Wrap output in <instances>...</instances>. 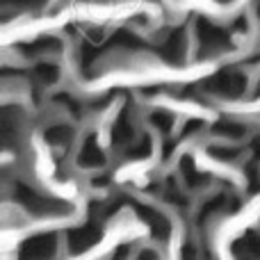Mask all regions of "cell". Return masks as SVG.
I'll list each match as a JSON object with an SVG mask.
<instances>
[{
  "label": "cell",
  "mask_w": 260,
  "mask_h": 260,
  "mask_svg": "<svg viewBox=\"0 0 260 260\" xmlns=\"http://www.w3.org/2000/svg\"><path fill=\"white\" fill-rule=\"evenodd\" d=\"M157 55L162 62L171 64V67H180L185 59V30L176 27L165 37L160 46H157Z\"/></svg>",
  "instance_id": "6"
},
{
  "label": "cell",
  "mask_w": 260,
  "mask_h": 260,
  "mask_svg": "<svg viewBox=\"0 0 260 260\" xmlns=\"http://www.w3.org/2000/svg\"><path fill=\"white\" fill-rule=\"evenodd\" d=\"M219 3H231V0H219Z\"/></svg>",
  "instance_id": "26"
},
{
  "label": "cell",
  "mask_w": 260,
  "mask_h": 260,
  "mask_svg": "<svg viewBox=\"0 0 260 260\" xmlns=\"http://www.w3.org/2000/svg\"><path fill=\"white\" fill-rule=\"evenodd\" d=\"M78 165L85 167V169H99V167L105 165V153H103V148L99 146V139H96L94 135H89V137L82 142L80 153H78Z\"/></svg>",
  "instance_id": "9"
},
{
  "label": "cell",
  "mask_w": 260,
  "mask_h": 260,
  "mask_svg": "<svg viewBox=\"0 0 260 260\" xmlns=\"http://www.w3.org/2000/svg\"><path fill=\"white\" fill-rule=\"evenodd\" d=\"M201 128H203V121H201V119H189V121L183 126V130H180V137L187 139V137H192L194 133H199Z\"/></svg>",
  "instance_id": "22"
},
{
  "label": "cell",
  "mask_w": 260,
  "mask_h": 260,
  "mask_svg": "<svg viewBox=\"0 0 260 260\" xmlns=\"http://www.w3.org/2000/svg\"><path fill=\"white\" fill-rule=\"evenodd\" d=\"M128 256H130V247H128V244H121V247L112 253V258H110V260H128Z\"/></svg>",
  "instance_id": "24"
},
{
  "label": "cell",
  "mask_w": 260,
  "mask_h": 260,
  "mask_svg": "<svg viewBox=\"0 0 260 260\" xmlns=\"http://www.w3.org/2000/svg\"><path fill=\"white\" fill-rule=\"evenodd\" d=\"M197 39L203 55H215L231 48V35L206 16L197 18Z\"/></svg>",
  "instance_id": "3"
},
{
  "label": "cell",
  "mask_w": 260,
  "mask_h": 260,
  "mask_svg": "<svg viewBox=\"0 0 260 260\" xmlns=\"http://www.w3.org/2000/svg\"><path fill=\"white\" fill-rule=\"evenodd\" d=\"M67 238H69V249H71V253H85V251H89V249L96 247V244L101 242V238H103L101 221L89 219L87 224L71 229Z\"/></svg>",
  "instance_id": "5"
},
{
  "label": "cell",
  "mask_w": 260,
  "mask_h": 260,
  "mask_svg": "<svg viewBox=\"0 0 260 260\" xmlns=\"http://www.w3.org/2000/svg\"><path fill=\"white\" fill-rule=\"evenodd\" d=\"M180 176H183V183L187 185L189 189L203 187V185L208 183V176L197 169V165H194V160L189 155H185L183 160H180Z\"/></svg>",
  "instance_id": "13"
},
{
  "label": "cell",
  "mask_w": 260,
  "mask_h": 260,
  "mask_svg": "<svg viewBox=\"0 0 260 260\" xmlns=\"http://www.w3.org/2000/svg\"><path fill=\"white\" fill-rule=\"evenodd\" d=\"M48 0H5V5H14V7H21V9H39Z\"/></svg>",
  "instance_id": "21"
},
{
  "label": "cell",
  "mask_w": 260,
  "mask_h": 260,
  "mask_svg": "<svg viewBox=\"0 0 260 260\" xmlns=\"http://www.w3.org/2000/svg\"><path fill=\"white\" fill-rule=\"evenodd\" d=\"M137 260H160V256H157L153 249H144V251L137 256Z\"/></svg>",
  "instance_id": "25"
},
{
  "label": "cell",
  "mask_w": 260,
  "mask_h": 260,
  "mask_svg": "<svg viewBox=\"0 0 260 260\" xmlns=\"http://www.w3.org/2000/svg\"><path fill=\"white\" fill-rule=\"evenodd\" d=\"M57 253V235L39 233L18 247V260H53Z\"/></svg>",
  "instance_id": "4"
},
{
  "label": "cell",
  "mask_w": 260,
  "mask_h": 260,
  "mask_svg": "<svg viewBox=\"0 0 260 260\" xmlns=\"http://www.w3.org/2000/svg\"><path fill=\"white\" fill-rule=\"evenodd\" d=\"M208 153H210V157L221 162H233L240 157V148H231V146H210Z\"/></svg>",
  "instance_id": "19"
},
{
  "label": "cell",
  "mask_w": 260,
  "mask_h": 260,
  "mask_svg": "<svg viewBox=\"0 0 260 260\" xmlns=\"http://www.w3.org/2000/svg\"><path fill=\"white\" fill-rule=\"evenodd\" d=\"M180 260H203V258H201V251L197 249V244L187 242L180 249Z\"/></svg>",
  "instance_id": "23"
},
{
  "label": "cell",
  "mask_w": 260,
  "mask_h": 260,
  "mask_svg": "<svg viewBox=\"0 0 260 260\" xmlns=\"http://www.w3.org/2000/svg\"><path fill=\"white\" fill-rule=\"evenodd\" d=\"M44 137H46V142L55 148L67 146V144L73 139V128L67 126V123H57V126H50L48 130H46Z\"/></svg>",
  "instance_id": "14"
},
{
  "label": "cell",
  "mask_w": 260,
  "mask_h": 260,
  "mask_svg": "<svg viewBox=\"0 0 260 260\" xmlns=\"http://www.w3.org/2000/svg\"><path fill=\"white\" fill-rule=\"evenodd\" d=\"M57 78H59V69L55 67V64L41 62V64H37V67L32 69V80L39 82V85H44V87L57 82Z\"/></svg>",
  "instance_id": "16"
},
{
  "label": "cell",
  "mask_w": 260,
  "mask_h": 260,
  "mask_svg": "<svg viewBox=\"0 0 260 260\" xmlns=\"http://www.w3.org/2000/svg\"><path fill=\"white\" fill-rule=\"evenodd\" d=\"M258 16H260V9H258Z\"/></svg>",
  "instance_id": "27"
},
{
  "label": "cell",
  "mask_w": 260,
  "mask_h": 260,
  "mask_svg": "<svg viewBox=\"0 0 260 260\" xmlns=\"http://www.w3.org/2000/svg\"><path fill=\"white\" fill-rule=\"evenodd\" d=\"M203 89L212 96H221V99H240L247 91V78L235 69H221L203 82Z\"/></svg>",
  "instance_id": "2"
},
{
  "label": "cell",
  "mask_w": 260,
  "mask_h": 260,
  "mask_svg": "<svg viewBox=\"0 0 260 260\" xmlns=\"http://www.w3.org/2000/svg\"><path fill=\"white\" fill-rule=\"evenodd\" d=\"M258 91H260V87H258Z\"/></svg>",
  "instance_id": "28"
},
{
  "label": "cell",
  "mask_w": 260,
  "mask_h": 260,
  "mask_svg": "<svg viewBox=\"0 0 260 260\" xmlns=\"http://www.w3.org/2000/svg\"><path fill=\"white\" fill-rule=\"evenodd\" d=\"M212 133L219 135V137H226V139H240L247 135V126L238 123V121H231V119H221L219 123L212 126Z\"/></svg>",
  "instance_id": "15"
},
{
  "label": "cell",
  "mask_w": 260,
  "mask_h": 260,
  "mask_svg": "<svg viewBox=\"0 0 260 260\" xmlns=\"http://www.w3.org/2000/svg\"><path fill=\"white\" fill-rule=\"evenodd\" d=\"M162 197H165V201H167V203H174V206H178V208H185V206H187V199L183 197V192H180V189L176 187V185L171 183V180H169V185L165 187Z\"/></svg>",
  "instance_id": "20"
},
{
  "label": "cell",
  "mask_w": 260,
  "mask_h": 260,
  "mask_svg": "<svg viewBox=\"0 0 260 260\" xmlns=\"http://www.w3.org/2000/svg\"><path fill=\"white\" fill-rule=\"evenodd\" d=\"M14 199L25 208L30 215H37V217H64L71 212V206L62 199H55V197H48L44 192H37L35 187L25 183H16L14 187Z\"/></svg>",
  "instance_id": "1"
},
{
  "label": "cell",
  "mask_w": 260,
  "mask_h": 260,
  "mask_svg": "<svg viewBox=\"0 0 260 260\" xmlns=\"http://www.w3.org/2000/svg\"><path fill=\"white\" fill-rule=\"evenodd\" d=\"M25 57H37V55H48V53H59L62 50V41L55 37H39V39L30 41V44H21L18 46Z\"/></svg>",
  "instance_id": "11"
},
{
  "label": "cell",
  "mask_w": 260,
  "mask_h": 260,
  "mask_svg": "<svg viewBox=\"0 0 260 260\" xmlns=\"http://www.w3.org/2000/svg\"><path fill=\"white\" fill-rule=\"evenodd\" d=\"M133 137H135V128H133V123H130L128 110H123V112L119 114V119L114 121L112 144L114 146H130V144H133Z\"/></svg>",
  "instance_id": "12"
},
{
  "label": "cell",
  "mask_w": 260,
  "mask_h": 260,
  "mask_svg": "<svg viewBox=\"0 0 260 260\" xmlns=\"http://www.w3.org/2000/svg\"><path fill=\"white\" fill-rule=\"evenodd\" d=\"M148 121H151L153 128L160 130L162 135H169L171 128H174V123H176V119H174V114L167 112V110H153L151 117H148Z\"/></svg>",
  "instance_id": "17"
},
{
  "label": "cell",
  "mask_w": 260,
  "mask_h": 260,
  "mask_svg": "<svg viewBox=\"0 0 260 260\" xmlns=\"http://www.w3.org/2000/svg\"><path fill=\"white\" fill-rule=\"evenodd\" d=\"M148 153H151V139L148 137H142L139 142L130 144L126 155L130 157V160H142V157H148Z\"/></svg>",
  "instance_id": "18"
},
{
  "label": "cell",
  "mask_w": 260,
  "mask_h": 260,
  "mask_svg": "<svg viewBox=\"0 0 260 260\" xmlns=\"http://www.w3.org/2000/svg\"><path fill=\"white\" fill-rule=\"evenodd\" d=\"M238 206L240 203L235 201L231 194H215V197L208 199V201L201 206V210H199V224H208V221L215 219V217L226 215V212H233Z\"/></svg>",
  "instance_id": "8"
},
{
  "label": "cell",
  "mask_w": 260,
  "mask_h": 260,
  "mask_svg": "<svg viewBox=\"0 0 260 260\" xmlns=\"http://www.w3.org/2000/svg\"><path fill=\"white\" fill-rule=\"evenodd\" d=\"M235 260H260V235L247 231L242 238H238L231 247Z\"/></svg>",
  "instance_id": "10"
},
{
  "label": "cell",
  "mask_w": 260,
  "mask_h": 260,
  "mask_svg": "<svg viewBox=\"0 0 260 260\" xmlns=\"http://www.w3.org/2000/svg\"><path fill=\"white\" fill-rule=\"evenodd\" d=\"M135 212L137 217L148 226L151 235L155 240H167L169 238V231H171V224L160 210H155L153 206H144V203H135Z\"/></svg>",
  "instance_id": "7"
}]
</instances>
